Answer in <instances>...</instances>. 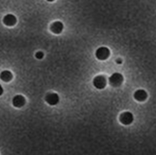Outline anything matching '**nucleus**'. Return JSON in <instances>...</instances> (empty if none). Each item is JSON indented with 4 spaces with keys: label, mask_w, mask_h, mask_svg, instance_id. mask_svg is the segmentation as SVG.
Wrapping results in <instances>:
<instances>
[{
    "label": "nucleus",
    "mask_w": 156,
    "mask_h": 155,
    "mask_svg": "<svg viewBox=\"0 0 156 155\" xmlns=\"http://www.w3.org/2000/svg\"><path fill=\"white\" fill-rule=\"evenodd\" d=\"M109 55H110V51L107 47H100L95 51V57L101 61L107 60L109 57Z\"/></svg>",
    "instance_id": "f257e3e1"
},
{
    "label": "nucleus",
    "mask_w": 156,
    "mask_h": 155,
    "mask_svg": "<svg viewBox=\"0 0 156 155\" xmlns=\"http://www.w3.org/2000/svg\"><path fill=\"white\" fill-rule=\"evenodd\" d=\"M123 81V77L120 73H114L109 77V84L113 87H119Z\"/></svg>",
    "instance_id": "f03ea898"
},
{
    "label": "nucleus",
    "mask_w": 156,
    "mask_h": 155,
    "mask_svg": "<svg viewBox=\"0 0 156 155\" xmlns=\"http://www.w3.org/2000/svg\"><path fill=\"white\" fill-rule=\"evenodd\" d=\"M94 86L98 89V90H102L106 87L107 85V79L104 76L100 75V76H96L94 79Z\"/></svg>",
    "instance_id": "7ed1b4c3"
},
{
    "label": "nucleus",
    "mask_w": 156,
    "mask_h": 155,
    "mask_svg": "<svg viewBox=\"0 0 156 155\" xmlns=\"http://www.w3.org/2000/svg\"><path fill=\"white\" fill-rule=\"evenodd\" d=\"M120 122L124 125H129L134 122V115L129 111H125L121 114L120 116Z\"/></svg>",
    "instance_id": "20e7f679"
},
{
    "label": "nucleus",
    "mask_w": 156,
    "mask_h": 155,
    "mask_svg": "<svg viewBox=\"0 0 156 155\" xmlns=\"http://www.w3.org/2000/svg\"><path fill=\"white\" fill-rule=\"evenodd\" d=\"M59 101H60L59 95L57 93H50L46 96V102L51 106L57 105L59 103Z\"/></svg>",
    "instance_id": "39448f33"
},
{
    "label": "nucleus",
    "mask_w": 156,
    "mask_h": 155,
    "mask_svg": "<svg viewBox=\"0 0 156 155\" xmlns=\"http://www.w3.org/2000/svg\"><path fill=\"white\" fill-rule=\"evenodd\" d=\"M12 104L15 107H22L25 104V98L21 94H17V95H15L13 97Z\"/></svg>",
    "instance_id": "423d86ee"
},
{
    "label": "nucleus",
    "mask_w": 156,
    "mask_h": 155,
    "mask_svg": "<svg viewBox=\"0 0 156 155\" xmlns=\"http://www.w3.org/2000/svg\"><path fill=\"white\" fill-rule=\"evenodd\" d=\"M3 23L7 26H13V25L16 24L17 19H16L15 16L13 15V14H7V15L3 19Z\"/></svg>",
    "instance_id": "0eeeda50"
},
{
    "label": "nucleus",
    "mask_w": 156,
    "mask_h": 155,
    "mask_svg": "<svg viewBox=\"0 0 156 155\" xmlns=\"http://www.w3.org/2000/svg\"><path fill=\"white\" fill-rule=\"evenodd\" d=\"M64 29V24L62 22H54L51 25V30L52 33L54 34H60Z\"/></svg>",
    "instance_id": "6e6552de"
},
{
    "label": "nucleus",
    "mask_w": 156,
    "mask_h": 155,
    "mask_svg": "<svg viewBox=\"0 0 156 155\" xmlns=\"http://www.w3.org/2000/svg\"><path fill=\"white\" fill-rule=\"evenodd\" d=\"M147 96H148V94H147L146 91H144V90H137L134 93L135 99L137 100V101H140V102L145 101L147 99Z\"/></svg>",
    "instance_id": "1a4fd4ad"
},
{
    "label": "nucleus",
    "mask_w": 156,
    "mask_h": 155,
    "mask_svg": "<svg viewBox=\"0 0 156 155\" xmlns=\"http://www.w3.org/2000/svg\"><path fill=\"white\" fill-rule=\"evenodd\" d=\"M13 76H12V73L9 70H4L1 73H0V79H1L4 82H9L12 79Z\"/></svg>",
    "instance_id": "9d476101"
},
{
    "label": "nucleus",
    "mask_w": 156,
    "mask_h": 155,
    "mask_svg": "<svg viewBox=\"0 0 156 155\" xmlns=\"http://www.w3.org/2000/svg\"><path fill=\"white\" fill-rule=\"evenodd\" d=\"M35 56H36V58L37 59H42V58H43L44 57V53L43 52H42V51H37L36 54H35Z\"/></svg>",
    "instance_id": "9b49d317"
},
{
    "label": "nucleus",
    "mask_w": 156,
    "mask_h": 155,
    "mask_svg": "<svg viewBox=\"0 0 156 155\" xmlns=\"http://www.w3.org/2000/svg\"><path fill=\"white\" fill-rule=\"evenodd\" d=\"M3 93H4V89H3V87L1 86V84H0V96H1V95L3 94Z\"/></svg>",
    "instance_id": "f8f14e48"
},
{
    "label": "nucleus",
    "mask_w": 156,
    "mask_h": 155,
    "mask_svg": "<svg viewBox=\"0 0 156 155\" xmlns=\"http://www.w3.org/2000/svg\"><path fill=\"white\" fill-rule=\"evenodd\" d=\"M116 62H117L118 64H122V60H121V59H118V60H117Z\"/></svg>",
    "instance_id": "ddd939ff"
},
{
    "label": "nucleus",
    "mask_w": 156,
    "mask_h": 155,
    "mask_svg": "<svg viewBox=\"0 0 156 155\" xmlns=\"http://www.w3.org/2000/svg\"><path fill=\"white\" fill-rule=\"evenodd\" d=\"M47 1H49V2H52V1H54V0H47Z\"/></svg>",
    "instance_id": "4468645a"
}]
</instances>
